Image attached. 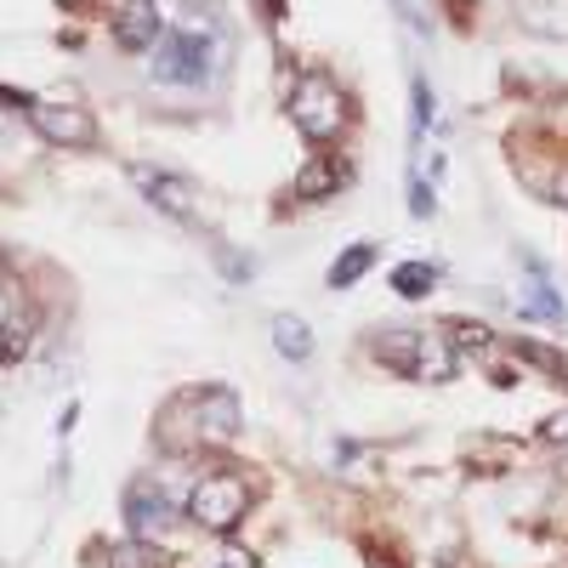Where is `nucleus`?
<instances>
[{
  "instance_id": "nucleus-22",
  "label": "nucleus",
  "mask_w": 568,
  "mask_h": 568,
  "mask_svg": "<svg viewBox=\"0 0 568 568\" xmlns=\"http://www.w3.org/2000/svg\"><path fill=\"white\" fill-rule=\"evenodd\" d=\"M541 438H546V444H568V415H552V421L541 426Z\"/></svg>"
},
{
  "instance_id": "nucleus-10",
  "label": "nucleus",
  "mask_w": 568,
  "mask_h": 568,
  "mask_svg": "<svg viewBox=\"0 0 568 568\" xmlns=\"http://www.w3.org/2000/svg\"><path fill=\"white\" fill-rule=\"evenodd\" d=\"M347 188V165L342 159H308L302 171H296V199L302 205H319V199L342 193Z\"/></svg>"
},
{
  "instance_id": "nucleus-25",
  "label": "nucleus",
  "mask_w": 568,
  "mask_h": 568,
  "mask_svg": "<svg viewBox=\"0 0 568 568\" xmlns=\"http://www.w3.org/2000/svg\"><path fill=\"white\" fill-rule=\"evenodd\" d=\"M376 568H398V563H387V557H376Z\"/></svg>"
},
{
  "instance_id": "nucleus-13",
  "label": "nucleus",
  "mask_w": 568,
  "mask_h": 568,
  "mask_svg": "<svg viewBox=\"0 0 568 568\" xmlns=\"http://www.w3.org/2000/svg\"><path fill=\"white\" fill-rule=\"evenodd\" d=\"M432 285H438V267L432 261H404L392 274V290L404 296V302H421V296H432Z\"/></svg>"
},
{
  "instance_id": "nucleus-12",
  "label": "nucleus",
  "mask_w": 568,
  "mask_h": 568,
  "mask_svg": "<svg viewBox=\"0 0 568 568\" xmlns=\"http://www.w3.org/2000/svg\"><path fill=\"white\" fill-rule=\"evenodd\" d=\"M274 347H279L285 358L302 364V358H313V330L296 319V313H279V319H274Z\"/></svg>"
},
{
  "instance_id": "nucleus-3",
  "label": "nucleus",
  "mask_w": 568,
  "mask_h": 568,
  "mask_svg": "<svg viewBox=\"0 0 568 568\" xmlns=\"http://www.w3.org/2000/svg\"><path fill=\"white\" fill-rule=\"evenodd\" d=\"M165 421H188V438L199 444H233L240 438V398L227 387H199V392H182Z\"/></svg>"
},
{
  "instance_id": "nucleus-5",
  "label": "nucleus",
  "mask_w": 568,
  "mask_h": 568,
  "mask_svg": "<svg viewBox=\"0 0 568 568\" xmlns=\"http://www.w3.org/2000/svg\"><path fill=\"white\" fill-rule=\"evenodd\" d=\"M250 506V489L233 478V472H211V478H199L193 494H188V517L199 528H211V534H227V528H240Z\"/></svg>"
},
{
  "instance_id": "nucleus-1",
  "label": "nucleus",
  "mask_w": 568,
  "mask_h": 568,
  "mask_svg": "<svg viewBox=\"0 0 568 568\" xmlns=\"http://www.w3.org/2000/svg\"><path fill=\"white\" fill-rule=\"evenodd\" d=\"M216 41L199 35V29H165V35L154 41V80L159 86H205L211 69H216Z\"/></svg>"
},
{
  "instance_id": "nucleus-16",
  "label": "nucleus",
  "mask_w": 568,
  "mask_h": 568,
  "mask_svg": "<svg viewBox=\"0 0 568 568\" xmlns=\"http://www.w3.org/2000/svg\"><path fill=\"white\" fill-rule=\"evenodd\" d=\"M114 568H165V552L148 541H125V546H114Z\"/></svg>"
},
{
  "instance_id": "nucleus-24",
  "label": "nucleus",
  "mask_w": 568,
  "mask_h": 568,
  "mask_svg": "<svg viewBox=\"0 0 568 568\" xmlns=\"http://www.w3.org/2000/svg\"><path fill=\"white\" fill-rule=\"evenodd\" d=\"M216 568H256L250 557H227V563H216Z\"/></svg>"
},
{
  "instance_id": "nucleus-15",
  "label": "nucleus",
  "mask_w": 568,
  "mask_h": 568,
  "mask_svg": "<svg viewBox=\"0 0 568 568\" xmlns=\"http://www.w3.org/2000/svg\"><path fill=\"white\" fill-rule=\"evenodd\" d=\"M517 308H523L528 319H563V302H557V290H552V285H546L541 274L528 279V290L517 296Z\"/></svg>"
},
{
  "instance_id": "nucleus-11",
  "label": "nucleus",
  "mask_w": 568,
  "mask_h": 568,
  "mask_svg": "<svg viewBox=\"0 0 568 568\" xmlns=\"http://www.w3.org/2000/svg\"><path fill=\"white\" fill-rule=\"evenodd\" d=\"M517 18L534 35H568V0H523Z\"/></svg>"
},
{
  "instance_id": "nucleus-6",
  "label": "nucleus",
  "mask_w": 568,
  "mask_h": 568,
  "mask_svg": "<svg viewBox=\"0 0 568 568\" xmlns=\"http://www.w3.org/2000/svg\"><path fill=\"white\" fill-rule=\"evenodd\" d=\"M29 120H35V131L57 148H91L97 143V120L86 109H75V103H35Z\"/></svg>"
},
{
  "instance_id": "nucleus-8",
  "label": "nucleus",
  "mask_w": 568,
  "mask_h": 568,
  "mask_svg": "<svg viewBox=\"0 0 568 568\" xmlns=\"http://www.w3.org/2000/svg\"><path fill=\"white\" fill-rule=\"evenodd\" d=\"M159 35H165V29H159V7H154V0H125L120 18H114V41L125 52H154Z\"/></svg>"
},
{
  "instance_id": "nucleus-14",
  "label": "nucleus",
  "mask_w": 568,
  "mask_h": 568,
  "mask_svg": "<svg viewBox=\"0 0 568 568\" xmlns=\"http://www.w3.org/2000/svg\"><path fill=\"white\" fill-rule=\"evenodd\" d=\"M376 267V245H353L347 256H336V267H330V290H342V285H358L364 274Z\"/></svg>"
},
{
  "instance_id": "nucleus-21",
  "label": "nucleus",
  "mask_w": 568,
  "mask_h": 568,
  "mask_svg": "<svg viewBox=\"0 0 568 568\" xmlns=\"http://www.w3.org/2000/svg\"><path fill=\"white\" fill-rule=\"evenodd\" d=\"M432 120V91H426V80H415V131Z\"/></svg>"
},
{
  "instance_id": "nucleus-19",
  "label": "nucleus",
  "mask_w": 568,
  "mask_h": 568,
  "mask_svg": "<svg viewBox=\"0 0 568 568\" xmlns=\"http://www.w3.org/2000/svg\"><path fill=\"white\" fill-rule=\"evenodd\" d=\"M410 211H415V216H432V211H438V193L426 188V177H421V171L410 177Z\"/></svg>"
},
{
  "instance_id": "nucleus-7",
  "label": "nucleus",
  "mask_w": 568,
  "mask_h": 568,
  "mask_svg": "<svg viewBox=\"0 0 568 568\" xmlns=\"http://www.w3.org/2000/svg\"><path fill=\"white\" fill-rule=\"evenodd\" d=\"M131 182H137V188L148 193V205H159L165 216L193 222V211H199V193H193L182 177H171V171H154V165H131Z\"/></svg>"
},
{
  "instance_id": "nucleus-20",
  "label": "nucleus",
  "mask_w": 568,
  "mask_h": 568,
  "mask_svg": "<svg viewBox=\"0 0 568 568\" xmlns=\"http://www.w3.org/2000/svg\"><path fill=\"white\" fill-rule=\"evenodd\" d=\"M455 336H460V347H478V353H483V347L494 342L489 330H472V324H455Z\"/></svg>"
},
{
  "instance_id": "nucleus-18",
  "label": "nucleus",
  "mask_w": 568,
  "mask_h": 568,
  "mask_svg": "<svg viewBox=\"0 0 568 568\" xmlns=\"http://www.w3.org/2000/svg\"><path fill=\"white\" fill-rule=\"evenodd\" d=\"M398 7V18H404L415 35H432V12H426V0H392Z\"/></svg>"
},
{
  "instance_id": "nucleus-17",
  "label": "nucleus",
  "mask_w": 568,
  "mask_h": 568,
  "mask_svg": "<svg viewBox=\"0 0 568 568\" xmlns=\"http://www.w3.org/2000/svg\"><path fill=\"white\" fill-rule=\"evenodd\" d=\"M517 358L523 364H534V370H546V376H568V364H563V353H552V347H541V342H517Z\"/></svg>"
},
{
  "instance_id": "nucleus-4",
  "label": "nucleus",
  "mask_w": 568,
  "mask_h": 568,
  "mask_svg": "<svg viewBox=\"0 0 568 568\" xmlns=\"http://www.w3.org/2000/svg\"><path fill=\"white\" fill-rule=\"evenodd\" d=\"M290 120L308 143H330L342 137V120H347V103H342V86L330 75H302L290 91Z\"/></svg>"
},
{
  "instance_id": "nucleus-2",
  "label": "nucleus",
  "mask_w": 568,
  "mask_h": 568,
  "mask_svg": "<svg viewBox=\"0 0 568 568\" xmlns=\"http://www.w3.org/2000/svg\"><path fill=\"white\" fill-rule=\"evenodd\" d=\"M381 358L392 364L398 376H410V381H432V387H444L455 376V342L444 336H432V330H392V336H381Z\"/></svg>"
},
{
  "instance_id": "nucleus-23",
  "label": "nucleus",
  "mask_w": 568,
  "mask_h": 568,
  "mask_svg": "<svg viewBox=\"0 0 568 568\" xmlns=\"http://www.w3.org/2000/svg\"><path fill=\"white\" fill-rule=\"evenodd\" d=\"M7 324H12V290L0 285V330H7Z\"/></svg>"
},
{
  "instance_id": "nucleus-9",
  "label": "nucleus",
  "mask_w": 568,
  "mask_h": 568,
  "mask_svg": "<svg viewBox=\"0 0 568 568\" xmlns=\"http://www.w3.org/2000/svg\"><path fill=\"white\" fill-rule=\"evenodd\" d=\"M125 523L137 528V534H154L171 523V500H165L159 483H131L125 489Z\"/></svg>"
}]
</instances>
